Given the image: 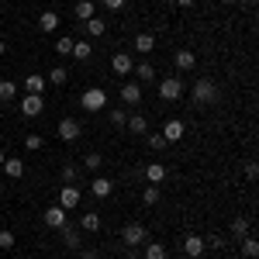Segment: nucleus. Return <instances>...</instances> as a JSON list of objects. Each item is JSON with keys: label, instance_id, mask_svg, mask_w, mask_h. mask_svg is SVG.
Returning <instances> with one entry per match:
<instances>
[{"label": "nucleus", "instance_id": "f257e3e1", "mask_svg": "<svg viewBox=\"0 0 259 259\" xmlns=\"http://www.w3.org/2000/svg\"><path fill=\"white\" fill-rule=\"evenodd\" d=\"M18 107H21L24 118H38L41 111H45V94H24L18 100Z\"/></svg>", "mask_w": 259, "mask_h": 259}, {"label": "nucleus", "instance_id": "f03ea898", "mask_svg": "<svg viewBox=\"0 0 259 259\" xmlns=\"http://www.w3.org/2000/svg\"><path fill=\"white\" fill-rule=\"evenodd\" d=\"M121 242H124L128 249L142 245V242H145V225H139V221H128V225L121 228Z\"/></svg>", "mask_w": 259, "mask_h": 259}, {"label": "nucleus", "instance_id": "7ed1b4c3", "mask_svg": "<svg viewBox=\"0 0 259 259\" xmlns=\"http://www.w3.org/2000/svg\"><path fill=\"white\" fill-rule=\"evenodd\" d=\"M83 111H100V107H107V94L100 90V87H90V90H83Z\"/></svg>", "mask_w": 259, "mask_h": 259}, {"label": "nucleus", "instance_id": "20e7f679", "mask_svg": "<svg viewBox=\"0 0 259 259\" xmlns=\"http://www.w3.org/2000/svg\"><path fill=\"white\" fill-rule=\"evenodd\" d=\"M194 100H197V104H214V100H218V87L211 80H197L194 83Z\"/></svg>", "mask_w": 259, "mask_h": 259}, {"label": "nucleus", "instance_id": "39448f33", "mask_svg": "<svg viewBox=\"0 0 259 259\" xmlns=\"http://www.w3.org/2000/svg\"><path fill=\"white\" fill-rule=\"evenodd\" d=\"M80 200H83V194H80V187H73V183H66V187L59 190V207H62V211L80 207Z\"/></svg>", "mask_w": 259, "mask_h": 259}, {"label": "nucleus", "instance_id": "423d86ee", "mask_svg": "<svg viewBox=\"0 0 259 259\" xmlns=\"http://www.w3.org/2000/svg\"><path fill=\"white\" fill-rule=\"evenodd\" d=\"M180 94H183V80H180V76H166V80L159 83L162 100H180Z\"/></svg>", "mask_w": 259, "mask_h": 259}, {"label": "nucleus", "instance_id": "0eeeda50", "mask_svg": "<svg viewBox=\"0 0 259 259\" xmlns=\"http://www.w3.org/2000/svg\"><path fill=\"white\" fill-rule=\"evenodd\" d=\"M56 132H59V139H62V142H76L83 128H80V121H76V118H62Z\"/></svg>", "mask_w": 259, "mask_h": 259}, {"label": "nucleus", "instance_id": "6e6552de", "mask_svg": "<svg viewBox=\"0 0 259 259\" xmlns=\"http://www.w3.org/2000/svg\"><path fill=\"white\" fill-rule=\"evenodd\" d=\"M180 245H183L187 259H200V256H204V249H207L200 235H183V242H180Z\"/></svg>", "mask_w": 259, "mask_h": 259}, {"label": "nucleus", "instance_id": "1a4fd4ad", "mask_svg": "<svg viewBox=\"0 0 259 259\" xmlns=\"http://www.w3.org/2000/svg\"><path fill=\"white\" fill-rule=\"evenodd\" d=\"M173 66H177L180 73H190V69H194V66H197V56H194V52H190V49H180L177 56H173Z\"/></svg>", "mask_w": 259, "mask_h": 259}, {"label": "nucleus", "instance_id": "9d476101", "mask_svg": "<svg viewBox=\"0 0 259 259\" xmlns=\"http://www.w3.org/2000/svg\"><path fill=\"white\" fill-rule=\"evenodd\" d=\"M183 132H187V128H183V121H180V118H173V121H166V128H162L159 135H162L166 142H169V145H173V142H180V139H183Z\"/></svg>", "mask_w": 259, "mask_h": 259}, {"label": "nucleus", "instance_id": "9b49d317", "mask_svg": "<svg viewBox=\"0 0 259 259\" xmlns=\"http://www.w3.org/2000/svg\"><path fill=\"white\" fill-rule=\"evenodd\" d=\"M111 66H114V73H118V76H128V73L135 69V59H132L128 52H114V59H111Z\"/></svg>", "mask_w": 259, "mask_h": 259}, {"label": "nucleus", "instance_id": "f8f14e48", "mask_svg": "<svg viewBox=\"0 0 259 259\" xmlns=\"http://www.w3.org/2000/svg\"><path fill=\"white\" fill-rule=\"evenodd\" d=\"M90 194H94V197H111V194H114V183H111V180L107 177H94V183H90Z\"/></svg>", "mask_w": 259, "mask_h": 259}, {"label": "nucleus", "instance_id": "ddd939ff", "mask_svg": "<svg viewBox=\"0 0 259 259\" xmlns=\"http://www.w3.org/2000/svg\"><path fill=\"white\" fill-rule=\"evenodd\" d=\"M45 225H49V228H62V225H66V211H62L59 204L45 207Z\"/></svg>", "mask_w": 259, "mask_h": 259}, {"label": "nucleus", "instance_id": "4468645a", "mask_svg": "<svg viewBox=\"0 0 259 259\" xmlns=\"http://www.w3.org/2000/svg\"><path fill=\"white\" fill-rule=\"evenodd\" d=\"M62 242H66V249H73V252H80L83 249V239L76 228H69V225H62Z\"/></svg>", "mask_w": 259, "mask_h": 259}, {"label": "nucleus", "instance_id": "2eb2a0df", "mask_svg": "<svg viewBox=\"0 0 259 259\" xmlns=\"http://www.w3.org/2000/svg\"><path fill=\"white\" fill-rule=\"evenodd\" d=\"M152 49H156V35H152V31H142V35H135V52L149 56Z\"/></svg>", "mask_w": 259, "mask_h": 259}, {"label": "nucleus", "instance_id": "dca6fc26", "mask_svg": "<svg viewBox=\"0 0 259 259\" xmlns=\"http://www.w3.org/2000/svg\"><path fill=\"white\" fill-rule=\"evenodd\" d=\"M124 132H128V135H145V132H149V121L142 118V114H132V118L124 121Z\"/></svg>", "mask_w": 259, "mask_h": 259}, {"label": "nucleus", "instance_id": "f3484780", "mask_svg": "<svg viewBox=\"0 0 259 259\" xmlns=\"http://www.w3.org/2000/svg\"><path fill=\"white\" fill-rule=\"evenodd\" d=\"M90 56H94V45H90V38H76V41H73V59L87 62Z\"/></svg>", "mask_w": 259, "mask_h": 259}, {"label": "nucleus", "instance_id": "a211bd4d", "mask_svg": "<svg viewBox=\"0 0 259 259\" xmlns=\"http://www.w3.org/2000/svg\"><path fill=\"white\" fill-rule=\"evenodd\" d=\"M38 28L45 31V35H52V31L59 28V14H56V11H41V18H38Z\"/></svg>", "mask_w": 259, "mask_h": 259}, {"label": "nucleus", "instance_id": "6ab92c4d", "mask_svg": "<svg viewBox=\"0 0 259 259\" xmlns=\"http://www.w3.org/2000/svg\"><path fill=\"white\" fill-rule=\"evenodd\" d=\"M83 28H87V35H90V38H100V35L107 31V21H104V18H97V14H94V18H90V21H83Z\"/></svg>", "mask_w": 259, "mask_h": 259}, {"label": "nucleus", "instance_id": "aec40b11", "mask_svg": "<svg viewBox=\"0 0 259 259\" xmlns=\"http://www.w3.org/2000/svg\"><path fill=\"white\" fill-rule=\"evenodd\" d=\"M121 100H124V104H139L142 100V87L139 83H121Z\"/></svg>", "mask_w": 259, "mask_h": 259}, {"label": "nucleus", "instance_id": "412c9836", "mask_svg": "<svg viewBox=\"0 0 259 259\" xmlns=\"http://www.w3.org/2000/svg\"><path fill=\"white\" fill-rule=\"evenodd\" d=\"M66 80H69V69L66 66H52L49 76H45V83H52V87H66Z\"/></svg>", "mask_w": 259, "mask_h": 259}, {"label": "nucleus", "instance_id": "4be33fe9", "mask_svg": "<svg viewBox=\"0 0 259 259\" xmlns=\"http://www.w3.org/2000/svg\"><path fill=\"white\" fill-rule=\"evenodd\" d=\"M24 94H45V76H41V73L24 76Z\"/></svg>", "mask_w": 259, "mask_h": 259}, {"label": "nucleus", "instance_id": "5701e85b", "mask_svg": "<svg viewBox=\"0 0 259 259\" xmlns=\"http://www.w3.org/2000/svg\"><path fill=\"white\" fill-rule=\"evenodd\" d=\"M145 180L159 187L162 180H166V166H162V162H149V166H145Z\"/></svg>", "mask_w": 259, "mask_h": 259}, {"label": "nucleus", "instance_id": "b1692460", "mask_svg": "<svg viewBox=\"0 0 259 259\" xmlns=\"http://www.w3.org/2000/svg\"><path fill=\"white\" fill-rule=\"evenodd\" d=\"M145 259H169V249L162 242H145Z\"/></svg>", "mask_w": 259, "mask_h": 259}, {"label": "nucleus", "instance_id": "393cba45", "mask_svg": "<svg viewBox=\"0 0 259 259\" xmlns=\"http://www.w3.org/2000/svg\"><path fill=\"white\" fill-rule=\"evenodd\" d=\"M0 169H4L11 180H21V177H24V162H21V159H4V166H0Z\"/></svg>", "mask_w": 259, "mask_h": 259}, {"label": "nucleus", "instance_id": "a878e982", "mask_svg": "<svg viewBox=\"0 0 259 259\" xmlns=\"http://www.w3.org/2000/svg\"><path fill=\"white\" fill-rule=\"evenodd\" d=\"M100 225H104V221H100L97 211H87V214L80 218V228H83V232H100Z\"/></svg>", "mask_w": 259, "mask_h": 259}, {"label": "nucleus", "instance_id": "bb28decb", "mask_svg": "<svg viewBox=\"0 0 259 259\" xmlns=\"http://www.w3.org/2000/svg\"><path fill=\"white\" fill-rule=\"evenodd\" d=\"M159 197H162V190L156 187V183H149V187L142 190V204H145V207H152V204H159Z\"/></svg>", "mask_w": 259, "mask_h": 259}, {"label": "nucleus", "instance_id": "cd10ccee", "mask_svg": "<svg viewBox=\"0 0 259 259\" xmlns=\"http://www.w3.org/2000/svg\"><path fill=\"white\" fill-rule=\"evenodd\" d=\"M242 242V252H245V259H256L259 256V239L256 235H245V239H239Z\"/></svg>", "mask_w": 259, "mask_h": 259}, {"label": "nucleus", "instance_id": "c85d7f7f", "mask_svg": "<svg viewBox=\"0 0 259 259\" xmlns=\"http://www.w3.org/2000/svg\"><path fill=\"white\" fill-rule=\"evenodd\" d=\"M73 14H76L80 21H90L94 18V0H80V4L73 7Z\"/></svg>", "mask_w": 259, "mask_h": 259}, {"label": "nucleus", "instance_id": "c756f323", "mask_svg": "<svg viewBox=\"0 0 259 259\" xmlns=\"http://www.w3.org/2000/svg\"><path fill=\"white\" fill-rule=\"evenodd\" d=\"M232 235H235V239H245V235H249V218H245V214H239V218L232 221Z\"/></svg>", "mask_w": 259, "mask_h": 259}, {"label": "nucleus", "instance_id": "7c9ffc66", "mask_svg": "<svg viewBox=\"0 0 259 259\" xmlns=\"http://www.w3.org/2000/svg\"><path fill=\"white\" fill-rule=\"evenodd\" d=\"M100 166H104V156H100V152H90V156H83V169H90V173H100Z\"/></svg>", "mask_w": 259, "mask_h": 259}, {"label": "nucleus", "instance_id": "2f4dec72", "mask_svg": "<svg viewBox=\"0 0 259 259\" xmlns=\"http://www.w3.org/2000/svg\"><path fill=\"white\" fill-rule=\"evenodd\" d=\"M14 97H18V87L11 80H0V100L7 104V100H14Z\"/></svg>", "mask_w": 259, "mask_h": 259}, {"label": "nucleus", "instance_id": "473e14b6", "mask_svg": "<svg viewBox=\"0 0 259 259\" xmlns=\"http://www.w3.org/2000/svg\"><path fill=\"white\" fill-rule=\"evenodd\" d=\"M132 73H135V76H139V80H156V69H152V66H149V62H139V66H135V69H132Z\"/></svg>", "mask_w": 259, "mask_h": 259}, {"label": "nucleus", "instance_id": "72a5a7b5", "mask_svg": "<svg viewBox=\"0 0 259 259\" xmlns=\"http://www.w3.org/2000/svg\"><path fill=\"white\" fill-rule=\"evenodd\" d=\"M56 52H59V56H73V38H69V35H62V38L56 41Z\"/></svg>", "mask_w": 259, "mask_h": 259}, {"label": "nucleus", "instance_id": "f704fd0d", "mask_svg": "<svg viewBox=\"0 0 259 259\" xmlns=\"http://www.w3.org/2000/svg\"><path fill=\"white\" fill-rule=\"evenodd\" d=\"M149 149H152V152H162V149H169V142L156 132V135H149Z\"/></svg>", "mask_w": 259, "mask_h": 259}, {"label": "nucleus", "instance_id": "c9c22d12", "mask_svg": "<svg viewBox=\"0 0 259 259\" xmlns=\"http://www.w3.org/2000/svg\"><path fill=\"white\" fill-rule=\"evenodd\" d=\"M41 145H45V139H41V135H28V139H24V149H28V152H38Z\"/></svg>", "mask_w": 259, "mask_h": 259}, {"label": "nucleus", "instance_id": "e433bc0d", "mask_svg": "<svg viewBox=\"0 0 259 259\" xmlns=\"http://www.w3.org/2000/svg\"><path fill=\"white\" fill-rule=\"evenodd\" d=\"M107 118H111V124H114V128H124V121H128V114H124L121 107H114V111H111Z\"/></svg>", "mask_w": 259, "mask_h": 259}, {"label": "nucleus", "instance_id": "4c0bfd02", "mask_svg": "<svg viewBox=\"0 0 259 259\" xmlns=\"http://www.w3.org/2000/svg\"><path fill=\"white\" fill-rule=\"evenodd\" d=\"M14 245H18L14 232H7V228H4V232H0V249H14Z\"/></svg>", "mask_w": 259, "mask_h": 259}, {"label": "nucleus", "instance_id": "58836bf2", "mask_svg": "<svg viewBox=\"0 0 259 259\" xmlns=\"http://www.w3.org/2000/svg\"><path fill=\"white\" fill-rule=\"evenodd\" d=\"M76 177H80V169H76V166H62V180H66V183H73V187H76Z\"/></svg>", "mask_w": 259, "mask_h": 259}, {"label": "nucleus", "instance_id": "ea45409f", "mask_svg": "<svg viewBox=\"0 0 259 259\" xmlns=\"http://www.w3.org/2000/svg\"><path fill=\"white\" fill-rule=\"evenodd\" d=\"M204 245H211V249H225V235H207Z\"/></svg>", "mask_w": 259, "mask_h": 259}, {"label": "nucleus", "instance_id": "a19ab883", "mask_svg": "<svg viewBox=\"0 0 259 259\" xmlns=\"http://www.w3.org/2000/svg\"><path fill=\"white\" fill-rule=\"evenodd\" d=\"M259 177V166L256 162H245V180H256Z\"/></svg>", "mask_w": 259, "mask_h": 259}, {"label": "nucleus", "instance_id": "79ce46f5", "mask_svg": "<svg viewBox=\"0 0 259 259\" xmlns=\"http://www.w3.org/2000/svg\"><path fill=\"white\" fill-rule=\"evenodd\" d=\"M104 7H107V11H121V7H124V0H104Z\"/></svg>", "mask_w": 259, "mask_h": 259}, {"label": "nucleus", "instance_id": "37998d69", "mask_svg": "<svg viewBox=\"0 0 259 259\" xmlns=\"http://www.w3.org/2000/svg\"><path fill=\"white\" fill-rule=\"evenodd\" d=\"M80 259H97V252L94 249H80Z\"/></svg>", "mask_w": 259, "mask_h": 259}, {"label": "nucleus", "instance_id": "c03bdc74", "mask_svg": "<svg viewBox=\"0 0 259 259\" xmlns=\"http://www.w3.org/2000/svg\"><path fill=\"white\" fill-rule=\"evenodd\" d=\"M177 7H194V0H177Z\"/></svg>", "mask_w": 259, "mask_h": 259}, {"label": "nucleus", "instance_id": "a18cd8bd", "mask_svg": "<svg viewBox=\"0 0 259 259\" xmlns=\"http://www.w3.org/2000/svg\"><path fill=\"white\" fill-rule=\"evenodd\" d=\"M4 52H7V41H4V38H0V56H4Z\"/></svg>", "mask_w": 259, "mask_h": 259}, {"label": "nucleus", "instance_id": "49530a36", "mask_svg": "<svg viewBox=\"0 0 259 259\" xmlns=\"http://www.w3.org/2000/svg\"><path fill=\"white\" fill-rule=\"evenodd\" d=\"M4 159H7V156H4V149H0V166H4Z\"/></svg>", "mask_w": 259, "mask_h": 259}, {"label": "nucleus", "instance_id": "de8ad7c7", "mask_svg": "<svg viewBox=\"0 0 259 259\" xmlns=\"http://www.w3.org/2000/svg\"><path fill=\"white\" fill-rule=\"evenodd\" d=\"M221 4H239V0H221Z\"/></svg>", "mask_w": 259, "mask_h": 259}]
</instances>
